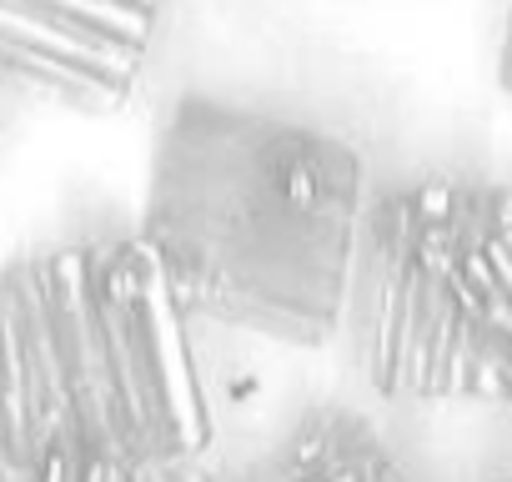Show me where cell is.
I'll return each mask as SVG.
<instances>
[{"instance_id": "obj_1", "label": "cell", "mask_w": 512, "mask_h": 482, "mask_svg": "<svg viewBox=\"0 0 512 482\" xmlns=\"http://www.w3.org/2000/svg\"><path fill=\"white\" fill-rule=\"evenodd\" d=\"M211 437L201 322L141 231L0 272V482L196 467Z\"/></svg>"}, {"instance_id": "obj_6", "label": "cell", "mask_w": 512, "mask_h": 482, "mask_svg": "<svg viewBox=\"0 0 512 482\" xmlns=\"http://www.w3.org/2000/svg\"><path fill=\"white\" fill-rule=\"evenodd\" d=\"M497 81L512 91V0H507V26H502V51H497Z\"/></svg>"}, {"instance_id": "obj_7", "label": "cell", "mask_w": 512, "mask_h": 482, "mask_svg": "<svg viewBox=\"0 0 512 482\" xmlns=\"http://www.w3.org/2000/svg\"><path fill=\"white\" fill-rule=\"evenodd\" d=\"M502 482H512V477H502Z\"/></svg>"}, {"instance_id": "obj_2", "label": "cell", "mask_w": 512, "mask_h": 482, "mask_svg": "<svg viewBox=\"0 0 512 482\" xmlns=\"http://www.w3.org/2000/svg\"><path fill=\"white\" fill-rule=\"evenodd\" d=\"M372 181L352 141L221 101H176L141 236L201 327L327 347L347 327Z\"/></svg>"}, {"instance_id": "obj_4", "label": "cell", "mask_w": 512, "mask_h": 482, "mask_svg": "<svg viewBox=\"0 0 512 482\" xmlns=\"http://www.w3.org/2000/svg\"><path fill=\"white\" fill-rule=\"evenodd\" d=\"M161 16L166 0H0V86L116 116L146 76Z\"/></svg>"}, {"instance_id": "obj_3", "label": "cell", "mask_w": 512, "mask_h": 482, "mask_svg": "<svg viewBox=\"0 0 512 482\" xmlns=\"http://www.w3.org/2000/svg\"><path fill=\"white\" fill-rule=\"evenodd\" d=\"M347 327L392 402L512 417V181H417L367 201Z\"/></svg>"}, {"instance_id": "obj_5", "label": "cell", "mask_w": 512, "mask_h": 482, "mask_svg": "<svg viewBox=\"0 0 512 482\" xmlns=\"http://www.w3.org/2000/svg\"><path fill=\"white\" fill-rule=\"evenodd\" d=\"M206 482H412V477L367 422L342 412H317L267 457Z\"/></svg>"}]
</instances>
